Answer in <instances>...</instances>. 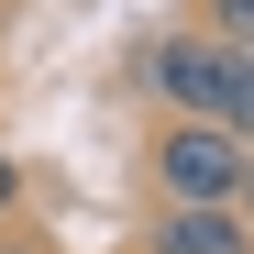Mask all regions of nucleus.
I'll list each match as a JSON object with an SVG mask.
<instances>
[{
	"label": "nucleus",
	"mask_w": 254,
	"mask_h": 254,
	"mask_svg": "<svg viewBox=\"0 0 254 254\" xmlns=\"http://www.w3.org/2000/svg\"><path fill=\"white\" fill-rule=\"evenodd\" d=\"M11 210H22V166L0 155V221H11Z\"/></svg>",
	"instance_id": "nucleus-5"
},
{
	"label": "nucleus",
	"mask_w": 254,
	"mask_h": 254,
	"mask_svg": "<svg viewBox=\"0 0 254 254\" xmlns=\"http://www.w3.org/2000/svg\"><path fill=\"white\" fill-rule=\"evenodd\" d=\"M243 66H254V56H243Z\"/></svg>",
	"instance_id": "nucleus-8"
},
{
	"label": "nucleus",
	"mask_w": 254,
	"mask_h": 254,
	"mask_svg": "<svg viewBox=\"0 0 254 254\" xmlns=\"http://www.w3.org/2000/svg\"><path fill=\"white\" fill-rule=\"evenodd\" d=\"M199 33H210V45H232V56H254V0H210Z\"/></svg>",
	"instance_id": "nucleus-4"
},
{
	"label": "nucleus",
	"mask_w": 254,
	"mask_h": 254,
	"mask_svg": "<svg viewBox=\"0 0 254 254\" xmlns=\"http://www.w3.org/2000/svg\"><path fill=\"white\" fill-rule=\"evenodd\" d=\"M144 89L166 100V122H221L254 144V66L210 33H155L144 45Z\"/></svg>",
	"instance_id": "nucleus-1"
},
{
	"label": "nucleus",
	"mask_w": 254,
	"mask_h": 254,
	"mask_svg": "<svg viewBox=\"0 0 254 254\" xmlns=\"http://www.w3.org/2000/svg\"><path fill=\"white\" fill-rule=\"evenodd\" d=\"M144 254H254V232L232 221V210H155Z\"/></svg>",
	"instance_id": "nucleus-3"
},
{
	"label": "nucleus",
	"mask_w": 254,
	"mask_h": 254,
	"mask_svg": "<svg viewBox=\"0 0 254 254\" xmlns=\"http://www.w3.org/2000/svg\"><path fill=\"white\" fill-rule=\"evenodd\" d=\"M232 221H243V232H254V166H243V188H232Z\"/></svg>",
	"instance_id": "nucleus-6"
},
{
	"label": "nucleus",
	"mask_w": 254,
	"mask_h": 254,
	"mask_svg": "<svg viewBox=\"0 0 254 254\" xmlns=\"http://www.w3.org/2000/svg\"><path fill=\"white\" fill-rule=\"evenodd\" d=\"M0 254H11V243H0Z\"/></svg>",
	"instance_id": "nucleus-7"
},
{
	"label": "nucleus",
	"mask_w": 254,
	"mask_h": 254,
	"mask_svg": "<svg viewBox=\"0 0 254 254\" xmlns=\"http://www.w3.org/2000/svg\"><path fill=\"white\" fill-rule=\"evenodd\" d=\"M243 166H254V144L221 133V122H155V144H144L155 210H232Z\"/></svg>",
	"instance_id": "nucleus-2"
}]
</instances>
